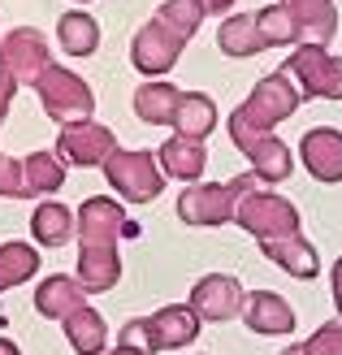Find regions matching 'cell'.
<instances>
[{
  "label": "cell",
  "instance_id": "1",
  "mask_svg": "<svg viewBox=\"0 0 342 355\" xmlns=\"http://www.w3.org/2000/svg\"><path fill=\"white\" fill-rule=\"evenodd\" d=\"M78 212V269L74 277L87 286V295H104L121 282V252L117 243L130 230L126 204L117 195H87L74 208Z\"/></svg>",
  "mask_w": 342,
  "mask_h": 355
},
{
  "label": "cell",
  "instance_id": "2",
  "mask_svg": "<svg viewBox=\"0 0 342 355\" xmlns=\"http://www.w3.org/2000/svg\"><path fill=\"white\" fill-rule=\"evenodd\" d=\"M256 187H264V182L251 169L225 178V182H191V187H182V195H178V217H182L187 225H200V230L230 225L234 217H239L243 200Z\"/></svg>",
  "mask_w": 342,
  "mask_h": 355
},
{
  "label": "cell",
  "instance_id": "3",
  "mask_svg": "<svg viewBox=\"0 0 342 355\" xmlns=\"http://www.w3.org/2000/svg\"><path fill=\"white\" fill-rule=\"evenodd\" d=\"M299 104H303V96H299V87L291 83V74H286V69H273V74H264L256 87H251L247 100H243L230 117H234V121H243L247 130L277 135V126L295 117Z\"/></svg>",
  "mask_w": 342,
  "mask_h": 355
},
{
  "label": "cell",
  "instance_id": "4",
  "mask_svg": "<svg viewBox=\"0 0 342 355\" xmlns=\"http://www.w3.org/2000/svg\"><path fill=\"white\" fill-rule=\"evenodd\" d=\"M104 182L113 187V195L121 204H152L160 191H165V169L152 152L143 148H117L109 161H104Z\"/></svg>",
  "mask_w": 342,
  "mask_h": 355
},
{
  "label": "cell",
  "instance_id": "5",
  "mask_svg": "<svg viewBox=\"0 0 342 355\" xmlns=\"http://www.w3.org/2000/svg\"><path fill=\"white\" fill-rule=\"evenodd\" d=\"M35 96H40L44 113L57 121V130L96 117V92L87 87V78L74 74V69H65V65H57V61H52L44 69V78L35 83Z\"/></svg>",
  "mask_w": 342,
  "mask_h": 355
},
{
  "label": "cell",
  "instance_id": "6",
  "mask_svg": "<svg viewBox=\"0 0 342 355\" xmlns=\"http://www.w3.org/2000/svg\"><path fill=\"white\" fill-rule=\"evenodd\" d=\"M187 40H191V35H182L173 22H165L160 13H152L148 22L135 31V40H130V65H135V74H143V83H148V78H169L178 57H182V48H187Z\"/></svg>",
  "mask_w": 342,
  "mask_h": 355
},
{
  "label": "cell",
  "instance_id": "7",
  "mask_svg": "<svg viewBox=\"0 0 342 355\" xmlns=\"http://www.w3.org/2000/svg\"><path fill=\"white\" fill-rule=\"evenodd\" d=\"M234 225L247 230L256 243H277V239H295L303 234V221H299V208L286 200V195L268 191V187H256L243 200L239 217H234Z\"/></svg>",
  "mask_w": 342,
  "mask_h": 355
},
{
  "label": "cell",
  "instance_id": "8",
  "mask_svg": "<svg viewBox=\"0 0 342 355\" xmlns=\"http://www.w3.org/2000/svg\"><path fill=\"white\" fill-rule=\"evenodd\" d=\"M282 69L291 74V83L299 87L303 100H334V104L342 100V57H334L325 44L291 48Z\"/></svg>",
  "mask_w": 342,
  "mask_h": 355
},
{
  "label": "cell",
  "instance_id": "9",
  "mask_svg": "<svg viewBox=\"0 0 342 355\" xmlns=\"http://www.w3.org/2000/svg\"><path fill=\"white\" fill-rule=\"evenodd\" d=\"M225 135H230V144L247 156L251 173H256L264 187H277V182H286V178H291V169H295V152L286 148L277 135L247 130L243 121H234V117L225 121Z\"/></svg>",
  "mask_w": 342,
  "mask_h": 355
},
{
  "label": "cell",
  "instance_id": "10",
  "mask_svg": "<svg viewBox=\"0 0 342 355\" xmlns=\"http://www.w3.org/2000/svg\"><path fill=\"white\" fill-rule=\"evenodd\" d=\"M48 65H52V44H48L44 31L13 26L9 35H0V69H5L17 87H35Z\"/></svg>",
  "mask_w": 342,
  "mask_h": 355
},
{
  "label": "cell",
  "instance_id": "11",
  "mask_svg": "<svg viewBox=\"0 0 342 355\" xmlns=\"http://www.w3.org/2000/svg\"><path fill=\"white\" fill-rule=\"evenodd\" d=\"M117 148H121L117 135L92 117V121L61 126V130H57V148H52V152H57L69 169H104V161H109Z\"/></svg>",
  "mask_w": 342,
  "mask_h": 355
},
{
  "label": "cell",
  "instance_id": "12",
  "mask_svg": "<svg viewBox=\"0 0 342 355\" xmlns=\"http://www.w3.org/2000/svg\"><path fill=\"white\" fill-rule=\"evenodd\" d=\"M187 304L195 308L204 325H221V321H234V316H243V304H247V291L239 277L230 273H204L200 282L191 286V299Z\"/></svg>",
  "mask_w": 342,
  "mask_h": 355
},
{
  "label": "cell",
  "instance_id": "13",
  "mask_svg": "<svg viewBox=\"0 0 342 355\" xmlns=\"http://www.w3.org/2000/svg\"><path fill=\"white\" fill-rule=\"evenodd\" d=\"M200 325L204 321L195 316L191 304H165V308H156L152 316H143L152 355L156 351H182V347H191L195 338H200Z\"/></svg>",
  "mask_w": 342,
  "mask_h": 355
},
{
  "label": "cell",
  "instance_id": "14",
  "mask_svg": "<svg viewBox=\"0 0 342 355\" xmlns=\"http://www.w3.org/2000/svg\"><path fill=\"white\" fill-rule=\"evenodd\" d=\"M295 308L291 299L277 295V291H247V304H243V325L260 338H286L295 334Z\"/></svg>",
  "mask_w": 342,
  "mask_h": 355
},
{
  "label": "cell",
  "instance_id": "15",
  "mask_svg": "<svg viewBox=\"0 0 342 355\" xmlns=\"http://www.w3.org/2000/svg\"><path fill=\"white\" fill-rule=\"evenodd\" d=\"M299 161L316 182H342V130L338 126H312L299 139Z\"/></svg>",
  "mask_w": 342,
  "mask_h": 355
},
{
  "label": "cell",
  "instance_id": "16",
  "mask_svg": "<svg viewBox=\"0 0 342 355\" xmlns=\"http://www.w3.org/2000/svg\"><path fill=\"white\" fill-rule=\"evenodd\" d=\"M78 308H87V286L74 273H48L35 286V312L48 321H69Z\"/></svg>",
  "mask_w": 342,
  "mask_h": 355
},
{
  "label": "cell",
  "instance_id": "17",
  "mask_svg": "<svg viewBox=\"0 0 342 355\" xmlns=\"http://www.w3.org/2000/svg\"><path fill=\"white\" fill-rule=\"evenodd\" d=\"M78 239V212L65 208L61 200H40L31 212V243L40 247H69Z\"/></svg>",
  "mask_w": 342,
  "mask_h": 355
},
{
  "label": "cell",
  "instance_id": "18",
  "mask_svg": "<svg viewBox=\"0 0 342 355\" xmlns=\"http://www.w3.org/2000/svg\"><path fill=\"white\" fill-rule=\"evenodd\" d=\"M277 5L299 22L303 44H325L330 48V40L338 35V5L334 0H277Z\"/></svg>",
  "mask_w": 342,
  "mask_h": 355
},
{
  "label": "cell",
  "instance_id": "19",
  "mask_svg": "<svg viewBox=\"0 0 342 355\" xmlns=\"http://www.w3.org/2000/svg\"><path fill=\"white\" fill-rule=\"evenodd\" d=\"M169 130L178 139H191V144H208V135L217 130V100L208 92H182Z\"/></svg>",
  "mask_w": 342,
  "mask_h": 355
},
{
  "label": "cell",
  "instance_id": "20",
  "mask_svg": "<svg viewBox=\"0 0 342 355\" xmlns=\"http://www.w3.org/2000/svg\"><path fill=\"white\" fill-rule=\"evenodd\" d=\"M178 100H182V87H173L169 78H148L135 87V117L143 126H173Z\"/></svg>",
  "mask_w": 342,
  "mask_h": 355
},
{
  "label": "cell",
  "instance_id": "21",
  "mask_svg": "<svg viewBox=\"0 0 342 355\" xmlns=\"http://www.w3.org/2000/svg\"><path fill=\"white\" fill-rule=\"evenodd\" d=\"M156 161H160V169H165V178H178V182L191 187V182H200L204 169H208V148L204 144H191V139L169 135L165 144H160Z\"/></svg>",
  "mask_w": 342,
  "mask_h": 355
},
{
  "label": "cell",
  "instance_id": "22",
  "mask_svg": "<svg viewBox=\"0 0 342 355\" xmlns=\"http://www.w3.org/2000/svg\"><path fill=\"white\" fill-rule=\"evenodd\" d=\"M260 252H264V260H273L277 269H286V273L299 277V282H312L320 273V256H316V247H312L308 234L277 239V243H260Z\"/></svg>",
  "mask_w": 342,
  "mask_h": 355
},
{
  "label": "cell",
  "instance_id": "23",
  "mask_svg": "<svg viewBox=\"0 0 342 355\" xmlns=\"http://www.w3.org/2000/svg\"><path fill=\"white\" fill-rule=\"evenodd\" d=\"M217 48L225 52V57H234V61H247V57H260V52H268L264 35H260V26H256V13H230V17H221V26H217Z\"/></svg>",
  "mask_w": 342,
  "mask_h": 355
},
{
  "label": "cell",
  "instance_id": "24",
  "mask_svg": "<svg viewBox=\"0 0 342 355\" xmlns=\"http://www.w3.org/2000/svg\"><path fill=\"white\" fill-rule=\"evenodd\" d=\"M57 44L65 57H96V48H100V22L87 9H69L57 17Z\"/></svg>",
  "mask_w": 342,
  "mask_h": 355
},
{
  "label": "cell",
  "instance_id": "25",
  "mask_svg": "<svg viewBox=\"0 0 342 355\" xmlns=\"http://www.w3.org/2000/svg\"><path fill=\"white\" fill-rule=\"evenodd\" d=\"M61 329H65V343L74 347V355H104L109 351V325H104V316L92 304L78 308L69 321H61Z\"/></svg>",
  "mask_w": 342,
  "mask_h": 355
},
{
  "label": "cell",
  "instance_id": "26",
  "mask_svg": "<svg viewBox=\"0 0 342 355\" xmlns=\"http://www.w3.org/2000/svg\"><path fill=\"white\" fill-rule=\"evenodd\" d=\"M65 161L57 152H31L22 161V173H26V200H52L61 187H65Z\"/></svg>",
  "mask_w": 342,
  "mask_h": 355
},
{
  "label": "cell",
  "instance_id": "27",
  "mask_svg": "<svg viewBox=\"0 0 342 355\" xmlns=\"http://www.w3.org/2000/svg\"><path fill=\"white\" fill-rule=\"evenodd\" d=\"M40 260H44V252L26 239L0 243V291H13V286H22V282H31L40 273Z\"/></svg>",
  "mask_w": 342,
  "mask_h": 355
},
{
  "label": "cell",
  "instance_id": "28",
  "mask_svg": "<svg viewBox=\"0 0 342 355\" xmlns=\"http://www.w3.org/2000/svg\"><path fill=\"white\" fill-rule=\"evenodd\" d=\"M256 26H260V35H264L268 48H299V44H303V40H299V22H295V17L286 13L282 5L256 9Z\"/></svg>",
  "mask_w": 342,
  "mask_h": 355
},
{
  "label": "cell",
  "instance_id": "29",
  "mask_svg": "<svg viewBox=\"0 0 342 355\" xmlns=\"http://www.w3.org/2000/svg\"><path fill=\"white\" fill-rule=\"evenodd\" d=\"M156 13L165 17V22H173L182 35H195V31L204 26V9L195 5V0H165V5H160Z\"/></svg>",
  "mask_w": 342,
  "mask_h": 355
},
{
  "label": "cell",
  "instance_id": "30",
  "mask_svg": "<svg viewBox=\"0 0 342 355\" xmlns=\"http://www.w3.org/2000/svg\"><path fill=\"white\" fill-rule=\"evenodd\" d=\"M303 347H308V355H342V316L312 329L308 338H303Z\"/></svg>",
  "mask_w": 342,
  "mask_h": 355
},
{
  "label": "cell",
  "instance_id": "31",
  "mask_svg": "<svg viewBox=\"0 0 342 355\" xmlns=\"http://www.w3.org/2000/svg\"><path fill=\"white\" fill-rule=\"evenodd\" d=\"M0 200H26V173L22 161L9 152H0Z\"/></svg>",
  "mask_w": 342,
  "mask_h": 355
},
{
  "label": "cell",
  "instance_id": "32",
  "mask_svg": "<svg viewBox=\"0 0 342 355\" xmlns=\"http://www.w3.org/2000/svg\"><path fill=\"white\" fill-rule=\"evenodd\" d=\"M13 96H17V83L0 69V126H5V117H9V104H13Z\"/></svg>",
  "mask_w": 342,
  "mask_h": 355
},
{
  "label": "cell",
  "instance_id": "33",
  "mask_svg": "<svg viewBox=\"0 0 342 355\" xmlns=\"http://www.w3.org/2000/svg\"><path fill=\"white\" fill-rule=\"evenodd\" d=\"M330 295H334V312L342 316V256L334 260V269H330Z\"/></svg>",
  "mask_w": 342,
  "mask_h": 355
},
{
  "label": "cell",
  "instance_id": "34",
  "mask_svg": "<svg viewBox=\"0 0 342 355\" xmlns=\"http://www.w3.org/2000/svg\"><path fill=\"white\" fill-rule=\"evenodd\" d=\"M195 5L204 9V17L212 13V17H230L234 13V5H239V0H195Z\"/></svg>",
  "mask_w": 342,
  "mask_h": 355
},
{
  "label": "cell",
  "instance_id": "35",
  "mask_svg": "<svg viewBox=\"0 0 342 355\" xmlns=\"http://www.w3.org/2000/svg\"><path fill=\"white\" fill-rule=\"evenodd\" d=\"M104 355H148L143 347H135V343H117L113 351H104Z\"/></svg>",
  "mask_w": 342,
  "mask_h": 355
},
{
  "label": "cell",
  "instance_id": "36",
  "mask_svg": "<svg viewBox=\"0 0 342 355\" xmlns=\"http://www.w3.org/2000/svg\"><path fill=\"white\" fill-rule=\"evenodd\" d=\"M0 355H22V347L9 343V338H0Z\"/></svg>",
  "mask_w": 342,
  "mask_h": 355
},
{
  "label": "cell",
  "instance_id": "37",
  "mask_svg": "<svg viewBox=\"0 0 342 355\" xmlns=\"http://www.w3.org/2000/svg\"><path fill=\"white\" fill-rule=\"evenodd\" d=\"M277 355H308V347H303V343H291V347L277 351Z\"/></svg>",
  "mask_w": 342,
  "mask_h": 355
},
{
  "label": "cell",
  "instance_id": "38",
  "mask_svg": "<svg viewBox=\"0 0 342 355\" xmlns=\"http://www.w3.org/2000/svg\"><path fill=\"white\" fill-rule=\"evenodd\" d=\"M74 5H87V0H74Z\"/></svg>",
  "mask_w": 342,
  "mask_h": 355
},
{
  "label": "cell",
  "instance_id": "39",
  "mask_svg": "<svg viewBox=\"0 0 342 355\" xmlns=\"http://www.w3.org/2000/svg\"><path fill=\"white\" fill-rule=\"evenodd\" d=\"M200 355H204V351H200Z\"/></svg>",
  "mask_w": 342,
  "mask_h": 355
}]
</instances>
